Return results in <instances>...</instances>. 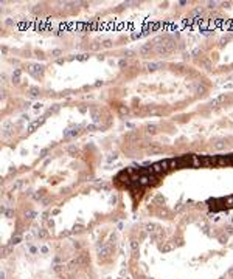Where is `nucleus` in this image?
I'll use <instances>...</instances> for the list:
<instances>
[{
	"mask_svg": "<svg viewBox=\"0 0 233 279\" xmlns=\"http://www.w3.org/2000/svg\"><path fill=\"white\" fill-rule=\"evenodd\" d=\"M152 169V174H160V172H165V171L169 169V164L168 161H159V163H154L151 166Z\"/></svg>",
	"mask_w": 233,
	"mask_h": 279,
	"instance_id": "f257e3e1",
	"label": "nucleus"
},
{
	"mask_svg": "<svg viewBox=\"0 0 233 279\" xmlns=\"http://www.w3.org/2000/svg\"><path fill=\"white\" fill-rule=\"evenodd\" d=\"M116 180H120L121 183H126V184H131V183H132L131 177H129V175H128L126 172H121V174L118 175V177H116Z\"/></svg>",
	"mask_w": 233,
	"mask_h": 279,
	"instance_id": "f03ea898",
	"label": "nucleus"
},
{
	"mask_svg": "<svg viewBox=\"0 0 233 279\" xmlns=\"http://www.w3.org/2000/svg\"><path fill=\"white\" fill-rule=\"evenodd\" d=\"M232 163V158H227V157H218V166H225V164H230Z\"/></svg>",
	"mask_w": 233,
	"mask_h": 279,
	"instance_id": "7ed1b4c3",
	"label": "nucleus"
},
{
	"mask_svg": "<svg viewBox=\"0 0 233 279\" xmlns=\"http://www.w3.org/2000/svg\"><path fill=\"white\" fill-rule=\"evenodd\" d=\"M191 166H194V168L202 166V163H200V158H199L198 155H191Z\"/></svg>",
	"mask_w": 233,
	"mask_h": 279,
	"instance_id": "20e7f679",
	"label": "nucleus"
},
{
	"mask_svg": "<svg viewBox=\"0 0 233 279\" xmlns=\"http://www.w3.org/2000/svg\"><path fill=\"white\" fill-rule=\"evenodd\" d=\"M168 164H169V169H177L179 168V160H176V158L168 160Z\"/></svg>",
	"mask_w": 233,
	"mask_h": 279,
	"instance_id": "39448f33",
	"label": "nucleus"
},
{
	"mask_svg": "<svg viewBox=\"0 0 233 279\" xmlns=\"http://www.w3.org/2000/svg\"><path fill=\"white\" fill-rule=\"evenodd\" d=\"M149 183V175H141L138 180V184H148Z\"/></svg>",
	"mask_w": 233,
	"mask_h": 279,
	"instance_id": "423d86ee",
	"label": "nucleus"
},
{
	"mask_svg": "<svg viewBox=\"0 0 233 279\" xmlns=\"http://www.w3.org/2000/svg\"><path fill=\"white\" fill-rule=\"evenodd\" d=\"M232 163H233V157H232Z\"/></svg>",
	"mask_w": 233,
	"mask_h": 279,
	"instance_id": "0eeeda50",
	"label": "nucleus"
}]
</instances>
